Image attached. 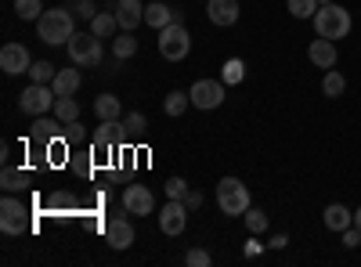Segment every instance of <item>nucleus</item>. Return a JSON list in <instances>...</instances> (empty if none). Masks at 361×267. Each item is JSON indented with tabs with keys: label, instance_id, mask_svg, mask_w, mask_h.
Here are the masks:
<instances>
[{
	"label": "nucleus",
	"instance_id": "obj_1",
	"mask_svg": "<svg viewBox=\"0 0 361 267\" xmlns=\"http://www.w3.org/2000/svg\"><path fill=\"white\" fill-rule=\"evenodd\" d=\"M37 33H40V44H47V47L69 44L73 33H76V18H73V11H66V8H47V11L37 18Z\"/></svg>",
	"mask_w": 361,
	"mask_h": 267
},
{
	"label": "nucleus",
	"instance_id": "obj_2",
	"mask_svg": "<svg viewBox=\"0 0 361 267\" xmlns=\"http://www.w3.org/2000/svg\"><path fill=\"white\" fill-rule=\"evenodd\" d=\"M314 33L325 37V40H343L350 33V11L340 8L336 0H329L314 11Z\"/></svg>",
	"mask_w": 361,
	"mask_h": 267
},
{
	"label": "nucleus",
	"instance_id": "obj_3",
	"mask_svg": "<svg viewBox=\"0 0 361 267\" xmlns=\"http://www.w3.org/2000/svg\"><path fill=\"white\" fill-rule=\"evenodd\" d=\"M217 202H221L224 217H246V210L253 206L250 188L238 181V177H221V181H217Z\"/></svg>",
	"mask_w": 361,
	"mask_h": 267
},
{
	"label": "nucleus",
	"instance_id": "obj_4",
	"mask_svg": "<svg viewBox=\"0 0 361 267\" xmlns=\"http://www.w3.org/2000/svg\"><path fill=\"white\" fill-rule=\"evenodd\" d=\"M192 51V33L185 29V22H170L166 29H159V54L166 62H185Z\"/></svg>",
	"mask_w": 361,
	"mask_h": 267
},
{
	"label": "nucleus",
	"instance_id": "obj_5",
	"mask_svg": "<svg viewBox=\"0 0 361 267\" xmlns=\"http://www.w3.org/2000/svg\"><path fill=\"white\" fill-rule=\"evenodd\" d=\"M66 51L73 58V66H80V69H94V66H102V58H105L102 37H94V33H73Z\"/></svg>",
	"mask_w": 361,
	"mask_h": 267
},
{
	"label": "nucleus",
	"instance_id": "obj_6",
	"mask_svg": "<svg viewBox=\"0 0 361 267\" xmlns=\"http://www.w3.org/2000/svg\"><path fill=\"white\" fill-rule=\"evenodd\" d=\"M54 101H58V94H54V87H51V83H29L25 91L18 94V108H22L25 116L54 112Z\"/></svg>",
	"mask_w": 361,
	"mask_h": 267
},
{
	"label": "nucleus",
	"instance_id": "obj_7",
	"mask_svg": "<svg viewBox=\"0 0 361 267\" xmlns=\"http://www.w3.org/2000/svg\"><path fill=\"white\" fill-rule=\"evenodd\" d=\"M224 87H228L224 80H195L192 91H188V98H192V105L202 108V112L221 108V105H224Z\"/></svg>",
	"mask_w": 361,
	"mask_h": 267
},
{
	"label": "nucleus",
	"instance_id": "obj_8",
	"mask_svg": "<svg viewBox=\"0 0 361 267\" xmlns=\"http://www.w3.org/2000/svg\"><path fill=\"white\" fill-rule=\"evenodd\" d=\"M0 231L4 235H22V231H29V210L18 202V199H4L0 202Z\"/></svg>",
	"mask_w": 361,
	"mask_h": 267
},
{
	"label": "nucleus",
	"instance_id": "obj_9",
	"mask_svg": "<svg viewBox=\"0 0 361 267\" xmlns=\"http://www.w3.org/2000/svg\"><path fill=\"white\" fill-rule=\"evenodd\" d=\"M159 228L163 235H180L188 228V206L180 199H166V206L159 210Z\"/></svg>",
	"mask_w": 361,
	"mask_h": 267
},
{
	"label": "nucleus",
	"instance_id": "obj_10",
	"mask_svg": "<svg viewBox=\"0 0 361 267\" xmlns=\"http://www.w3.org/2000/svg\"><path fill=\"white\" fill-rule=\"evenodd\" d=\"M0 69H4L8 76H18V73L33 69V58H29L25 44H4V51H0Z\"/></svg>",
	"mask_w": 361,
	"mask_h": 267
},
{
	"label": "nucleus",
	"instance_id": "obj_11",
	"mask_svg": "<svg viewBox=\"0 0 361 267\" xmlns=\"http://www.w3.org/2000/svg\"><path fill=\"white\" fill-rule=\"evenodd\" d=\"M123 210H127V213H137V217L156 213V195L148 192L145 185H130V188L123 192Z\"/></svg>",
	"mask_w": 361,
	"mask_h": 267
},
{
	"label": "nucleus",
	"instance_id": "obj_12",
	"mask_svg": "<svg viewBox=\"0 0 361 267\" xmlns=\"http://www.w3.org/2000/svg\"><path fill=\"white\" fill-rule=\"evenodd\" d=\"M307 58H311V66H318V69H336V62H340L336 40H325V37L311 40V47H307Z\"/></svg>",
	"mask_w": 361,
	"mask_h": 267
},
{
	"label": "nucleus",
	"instance_id": "obj_13",
	"mask_svg": "<svg viewBox=\"0 0 361 267\" xmlns=\"http://www.w3.org/2000/svg\"><path fill=\"white\" fill-rule=\"evenodd\" d=\"M116 18L123 33H134V29L145 22V4L141 0H116Z\"/></svg>",
	"mask_w": 361,
	"mask_h": 267
},
{
	"label": "nucleus",
	"instance_id": "obj_14",
	"mask_svg": "<svg viewBox=\"0 0 361 267\" xmlns=\"http://www.w3.org/2000/svg\"><path fill=\"white\" fill-rule=\"evenodd\" d=\"M105 242H109L112 249H130V242H134L130 221H127V217H112V221L105 224Z\"/></svg>",
	"mask_w": 361,
	"mask_h": 267
},
{
	"label": "nucleus",
	"instance_id": "obj_15",
	"mask_svg": "<svg viewBox=\"0 0 361 267\" xmlns=\"http://www.w3.org/2000/svg\"><path fill=\"white\" fill-rule=\"evenodd\" d=\"M238 0H206V15H209V22L214 25H235L238 22Z\"/></svg>",
	"mask_w": 361,
	"mask_h": 267
},
{
	"label": "nucleus",
	"instance_id": "obj_16",
	"mask_svg": "<svg viewBox=\"0 0 361 267\" xmlns=\"http://www.w3.org/2000/svg\"><path fill=\"white\" fill-rule=\"evenodd\" d=\"M322 221H325L329 231H340V235H343V231L354 224V210H347L343 202H329L325 213H322Z\"/></svg>",
	"mask_w": 361,
	"mask_h": 267
},
{
	"label": "nucleus",
	"instance_id": "obj_17",
	"mask_svg": "<svg viewBox=\"0 0 361 267\" xmlns=\"http://www.w3.org/2000/svg\"><path fill=\"white\" fill-rule=\"evenodd\" d=\"M80 83H83V76H80V66L76 69H58V76H54V94L58 98H73L76 91H80Z\"/></svg>",
	"mask_w": 361,
	"mask_h": 267
},
{
	"label": "nucleus",
	"instance_id": "obj_18",
	"mask_svg": "<svg viewBox=\"0 0 361 267\" xmlns=\"http://www.w3.org/2000/svg\"><path fill=\"white\" fill-rule=\"evenodd\" d=\"M94 112H98V120H123V105H119L116 94H98Z\"/></svg>",
	"mask_w": 361,
	"mask_h": 267
},
{
	"label": "nucleus",
	"instance_id": "obj_19",
	"mask_svg": "<svg viewBox=\"0 0 361 267\" xmlns=\"http://www.w3.org/2000/svg\"><path fill=\"white\" fill-rule=\"evenodd\" d=\"M54 120L62 123V127L80 123V105H76V98H58V101H54Z\"/></svg>",
	"mask_w": 361,
	"mask_h": 267
},
{
	"label": "nucleus",
	"instance_id": "obj_20",
	"mask_svg": "<svg viewBox=\"0 0 361 267\" xmlns=\"http://www.w3.org/2000/svg\"><path fill=\"white\" fill-rule=\"evenodd\" d=\"M145 22L152 29H166L173 22V8H166V4H145Z\"/></svg>",
	"mask_w": 361,
	"mask_h": 267
},
{
	"label": "nucleus",
	"instance_id": "obj_21",
	"mask_svg": "<svg viewBox=\"0 0 361 267\" xmlns=\"http://www.w3.org/2000/svg\"><path fill=\"white\" fill-rule=\"evenodd\" d=\"M116 29H119V18L109 15V11H98V18L90 22V33L102 37V40H112V37H116Z\"/></svg>",
	"mask_w": 361,
	"mask_h": 267
},
{
	"label": "nucleus",
	"instance_id": "obj_22",
	"mask_svg": "<svg viewBox=\"0 0 361 267\" xmlns=\"http://www.w3.org/2000/svg\"><path fill=\"white\" fill-rule=\"evenodd\" d=\"M29 185V173H22V170H15V166H4V173H0V188H4L8 195L11 192H22Z\"/></svg>",
	"mask_w": 361,
	"mask_h": 267
},
{
	"label": "nucleus",
	"instance_id": "obj_23",
	"mask_svg": "<svg viewBox=\"0 0 361 267\" xmlns=\"http://www.w3.org/2000/svg\"><path fill=\"white\" fill-rule=\"evenodd\" d=\"M343 91H347V80H343V73H336V69H325L322 94H325V98H340Z\"/></svg>",
	"mask_w": 361,
	"mask_h": 267
},
{
	"label": "nucleus",
	"instance_id": "obj_24",
	"mask_svg": "<svg viewBox=\"0 0 361 267\" xmlns=\"http://www.w3.org/2000/svg\"><path fill=\"white\" fill-rule=\"evenodd\" d=\"M112 54H116V62H127V58H134V54H137V37H134V33L116 37V40H112Z\"/></svg>",
	"mask_w": 361,
	"mask_h": 267
},
{
	"label": "nucleus",
	"instance_id": "obj_25",
	"mask_svg": "<svg viewBox=\"0 0 361 267\" xmlns=\"http://www.w3.org/2000/svg\"><path fill=\"white\" fill-rule=\"evenodd\" d=\"M119 127H123L119 120H102V127L94 130V144H98V148H112V144H116Z\"/></svg>",
	"mask_w": 361,
	"mask_h": 267
},
{
	"label": "nucleus",
	"instance_id": "obj_26",
	"mask_svg": "<svg viewBox=\"0 0 361 267\" xmlns=\"http://www.w3.org/2000/svg\"><path fill=\"white\" fill-rule=\"evenodd\" d=\"M44 11H47L44 0H15V15H18L22 22H37Z\"/></svg>",
	"mask_w": 361,
	"mask_h": 267
},
{
	"label": "nucleus",
	"instance_id": "obj_27",
	"mask_svg": "<svg viewBox=\"0 0 361 267\" xmlns=\"http://www.w3.org/2000/svg\"><path fill=\"white\" fill-rule=\"evenodd\" d=\"M188 105H192L188 91H170V94H166V101H163L166 116H185V112H188Z\"/></svg>",
	"mask_w": 361,
	"mask_h": 267
},
{
	"label": "nucleus",
	"instance_id": "obj_28",
	"mask_svg": "<svg viewBox=\"0 0 361 267\" xmlns=\"http://www.w3.org/2000/svg\"><path fill=\"white\" fill-rule=\"evenodd\" d=\"M289 15L293 18H314V11L322 8V0H289Z\"/></svg>",
	"mask_w": 361,
	"mask_h": 267
},
{
	"label": "nucleus",
	"instance_id": "obj_29",
	"mask_svg": "<svg viewBox=\"0 0 361 267\" xmlns=\"http://www.w3.org/2000/svg\"><path fill=\"white\" fill-rule=\"evenodd\" d=\"M228 87H235V83H243L246 80V66L243 62H238V58H228V62H224V76H221Z\"/></svg>",
	"mask_w": 361,
	"mask_h": 267
},
{
	"label": "nucleus",
	"instance_id": "obj_30",
	"mask_svg": "<svg viewBox=\"0 0 361 267\" xmlns=\"http://www.w3.org/2000/svg\"><path fill=\"white\" fill-rule=\"evenodd\" d=\"M54 76H58V69L51 62H33V69H29V80L33 83H54Z\"/></svg>",
	"mask_w": 361,
	"mask_h": 267
},
{
	"label": "nucleus",
	"instance_id": "obj_31",
	"mask_svg": "<svg viewBox=\"0 0 361 267\" xmlns=\"http://www.w3.org/2000/svg\"><path fill=\"white\" fill-rule=\"evenodd\" d=\"M246 228H250V235H260V231H267V213H260V210H246Z\"/></svg>",
	"mask_w": 361,
	"mask_h": 267
},
{
	"label": "nucleus",
	"instance_id": "obj_32",
	"mask_svg": "<svg viewBox=\"0 0 361 267\" xmlns=\"http://www.w3.org/2000/svg\"><path fill=\"white\" fill-rule=\"evenodd\" d=\"M185 195H188L185 177H166V199H185Z\"/></svg>",
	"mask_w": 361,
	"mask_h": 267
},
{
	"label": "nucleus",
	"instance_id": "obj_33",
	"mask_svg": "<svg viewBox=\"0 0 361 267\" xmlns=\"http://www.w3.org/2000/svg\"><path fill=\"white\" fill-rule=\"evenodd\" d=\"M58 130H54V123L51 120H44V116H37V123H33V137L37 141H47V137H54Z\"/></svg>",
	"mask_w": 361,
	"mask_h": 267
},
{
	"label": "nucleus",
	"instance_id": "obj_34",
	"mask_svg": "<svg viewBox=\"0 0 361 267\" xmlns=\"http://www.w3.org/2000/svg\"><path fill=\"white\" fill-rule=\"evenodd\" d=\"M76 15L83 22H94L98 18V4H94V0H76Z\"/></svg>",
	"mask_w": 361,
	"mask_h": 267
},
{
	"label": "nucleus",
	"instance_id": "obj_35",
	"mask_svg": "<svg viewBox=\"0 0 361 267\" xmlns=\"http://www.w3.org/2000/svg\"><path fill=\"white\" fill-rule=\"evenodd\" d=\"M188 267H209V263H214V256H209L206 249H188Z\"/></svg>",
	"mask_w": 361,
	"mask_h": 267
},
{
	"label": "nucleus",
	"instance_id": "obj_36",
	"mask_svg": "<svg viewBox=\"0 0 361 267\" xmlns=\"http://www.w3.org/2000/svg\"><path fill=\"white\" fill-rule=\"evenodd\" d=\"M145 127H148V120H145L141 112H130V116H123V130H134V134H141Z\"/></svg>",
	"mask_w": 361,
	"mask_h": 267
},
{
	"label": "nucleus",
	"instance_id": "obj_37",
	"mask_svg": "<svg viewBox=\"0 0 361 267\" xmlns=\"http://www.w3.org/2000/svg\"><path fill=\"white\" fill-rule=\"evenodd\" d=\"M343 246H347V249H354V246H361V231H357L354 224H350V228L343 231Z\"/></svg>",
	"mask_w": 361,
	"mask_h": 267
},
{
	"label": "nucleus",
	"instance_id": "obj_38",
	"mask_svg": "<svg viewBox=\"0 0 361 267\" xmlns=\"http://www.w3.org/2000/svg\"><path fill=\"white\" fill-rule=\"evenodd\" d=\"M180 202H185L188 210H199V206H202V192H192V188H188V195L180 199Z\"/></svg>",
	"mask_w": 361,
	"mask_h": 267
},
{
	"label": "nucleus",
	"instance_id": "obj_39",
	"mask_svg": "<svg viewBox=\"0 0 361 267\" xmlns=\"http://www.w3.org/2000/svg\"><path fill=\"white\" fill-rule=\"evenodd\" d=\"M286 246H289L286 235H275V239H271V249H286Z\"/></svg>",
	"mask_w": 361,
	"mask_h": 267
},
{
	"label": "nucleus",
	"instance_id": "obj_40",
	"mask_svg": "<svg viewBox=\"0 0 361 267\" xmlns=\"http://www.w3.org/2000/svg\"><path fill=\"white\" fill-rule=\"evenodd\" d=\"M354 228L361 231V206H357V210H354Z\"/></svg>",
	"mask_w": 361,
	"mask_h": 267
},
{
	"label": "nucleus",
	"instance_id": "obj_41",
	"mask_svg": "<svg viewBox=\"0 0 361 267\" xmlns=\"http://www.w3.org/2000/svg\"><path fill=\"white\" fill-rule=\"evenodd\" d=\"M322 4H329V0H322Z\"/></svg>",
	"mask_w": 361,
	"mask_h": 267
}]
</instances>
